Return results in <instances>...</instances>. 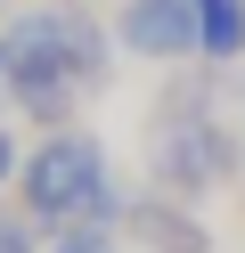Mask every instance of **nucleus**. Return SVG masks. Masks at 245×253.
<instances>
[{
	"label": "nucleus",
	"instance_id": "f257e3e1",
	"mask_svg": "<svg viewBox=\"0 0 245 253\" xmlns=\"http://www.w3.org/2000/svg\"><path fill=\"white\" fill-rule=\"evenodd\" d=\"M0 49H8V90L25 115L57 123L74 115L82 90L106 82V33H98L82 8H25V17L0 33Z\"/></svg>",
	"mask_w": 245,
	"mask_h": 253
},
{
	"label": "nucleus",
	"instance_id": "f03ea898",
	"mask_svg": "<svg viewBox=\"0 0 245 253\" xmlns=\"http://www.w3.org/2000/svg\"><path fill=\"white\" fill-rule=\"evenodd\" d=\"M16 196H25V212L49 220V229H106L114 212H131L123 188L106 180V147H98L90 131H49L41 147L25 155V171H16Z\"/></svg>",
	"mask_w": 245,
	"mask_h": 253
},
{
	"label": "nucleus",
	"instance_id": "7ed1b4c3",
	"mask_svg": "<svg viewBox=\"0 0 245 253\" xmlns=\"http://www.w3.org/2000/svg\"><path fill=\"white\" fill-rule=\"evenodd\" d=\"M155 171H163L172 196H212V188L237 180V139L212 115H180L172 131H163V147H155Z\"/></svg>",
	"mask_w": 245,
	"mask_h": 253
},
{
	"label": "nucleus",
	"instance_id": "20e7f679",
	"mask_svg": "<svg viewBox=\"0 0 245 253\" xmlns=\"http://www.w3.org/2000/svg\"><path fill=\"white\" fill-rule=\"evenodd\" d=\"M114 41H123L131 57H155V66L204 57V33H196V8H188V0H123Z\"/></svg>",
	"mask_w": 245,
	"mask_h": 253
},
{
	"label": "nucleus",
	"instance_id": "39448f33",
	"mask_svg": "<svg viewBox=\"0 0 245 253\" xmlns=\"http://www.w3.org/2000/svg\"><path fill=\"white\" fill-rule=\"evenodd\" d=\"M123 220H131V237H139L147 253H212V229H204L180 196H139Z\"/></svg>",
	"mask_w": 245,
	"mask_h": 253
},
{
	"label": "nucleus",
	"instance_id": "423d86ee",
	"mask_svg": "<svg viewBox=\"0 0 245 253\" xmlns=\"http://www.w3.org/2000/svg\"><path fill=\"white\" fill-rule=\"evenodd\" d=\"M196 33H204V57H245V0H188Z\"/></svg>",
	"mask_w": 245,
	"mask_h": 253
},
{
	"label": "nucleus",
	"instance_id": "0eeeda50",
	"mask_svg": "<svg viewBox=\"0 0 245 253\" xmlns=\"http://www.w3.org/2000/svg\"><path fill=\"white\" fill-rule=\"evenodd\" d=\"M49 253H123V245H114L106 229H65V237H57Z\"/></svg>",
	"mask_w": 245,
	"mask_h": 253
},
{
	"label": "nucleus",
	"instance_id": "6e6552de",
	"mask_svg": "<svg viewBox=\"0 0 245 253\" xmlns=\"http://www.w3.org/2000/svg\"><path fill=\"white\" fill-rule=\"evenodd\" d=\"M16 171H25V155H16V139H8V123H0V188H8Z\"/></svg>",
	"mask_w": 245,
	"mask_h": 253
},
{
	"label": "nucleus",
	"instance_id": "1a4fd4ad",
	"mask_svg": "<svg viewBox=\"0 0 245 253\" xmlns=\"http://www.w3.org/2000/svg\"><path fill=\"white\" fill-rule=\"evenodd\" d=\"M0 253H41V245H33L25 229H8V220H0Z\"/></svg>",
	"mask_w": 245,
	"mask_h": 253
},
{
	"label": "nucleus",
	"instance_id": "9d476101",
	"mask_svg": "<svg viewBox=\"0 0 245 253\" xmlns=\"http://www.w3.org/2000/svg\"><path fill=\"white\" fill-rule=\"evenodd\" d=\"M0 82H8V49H0Z\"/></svg>",
	"mask_w": 245,
	"mask_h": 253
}]
</instances>
